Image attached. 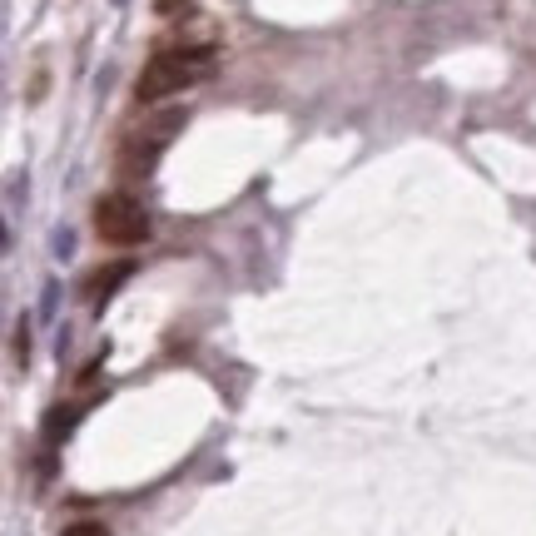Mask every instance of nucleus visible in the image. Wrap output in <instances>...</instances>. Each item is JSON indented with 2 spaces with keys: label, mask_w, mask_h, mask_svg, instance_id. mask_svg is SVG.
Returning a JSON list of instances; mask_svg holds the SVG:
<instances>
[{
  "label": "nucleus",
  "mask_w": 536,
  "mask_h": 536,
  "mask_svg": "<svg viewBox=\"0 0 536 536\" xmlns=\"http://www.w3.org/2000/svg\"><path fill=\"white\" fill-rule=\"evenodd\" d=\"M130 268L134 264H110V273H100V278L90 283V298H95V303H100V298H110V293H115V288L130 278Z\"/></svg>",
  "instance_id": "20e7f679"
},
{
  "label": "nucleus",
  "mask_w": 536,
  "mask_h": 536,
  "mask_svg": "<svg viewBox=\"0 0 536 536\" xmlns=\"http://www.w3.org/2000/svg\"><path fill=\"white\" fill-rule=\"evenodd\" d=\"M184 5H189V0H154L159 15H174V10H184Z\"/></svg>",
  "instance_id": "0eeeda50"
},
{
  "label": "nucleus",
  "mask_w": 536,
  "mask_h": 536,
  "mask_svg": "<svg viewBox=\"0 0 536 536\" xmlns=\"http://www.w3.org/2000/svg\"><path fill=\"white\" fill-rule=\"evenodd\" d=\"M184 130V110H164V115H144V125H134L125 139H120V174L125 179H144L154 174L164 144Z\"/></svg>",
  "instance_id": "f03ea898"
},
{
  "label": "nucleus",
  "mask_w": 536,
  "mask_h": 536,
  "mask_svg": "<svg viewBox=\"0 0 536 536\" xmlns=\"http://www.w3.org/2000/svg\"><path fill=\"white\" fill-rule=\"evenodd\" d=\"M209 70H214V50H209V45L159 50V55L144 65V75L134 80V100H139V105H159V100H169V95L209 80Z\"/></svg>",
  "instance_id": "f257e3e1"
},
{
  "label": "nucleus",
  "mask_w": 536,
  "mask_h": 536,
  "mask_svg": "<svg viewBox=\"0 0 536 536\" xmlns=\"http://www.w3.org/2000/svg\"><path fill=\"white\" fill-rule=\"evenodd\" d=\"M65 536H110V532H105L100 522H70V527H65Z\"/></svg>",
  "instance_id": "39448f33"
},
{
  "label": "nucleus",
  "mask_w": 536,
  "mask_h": 536,
  "mask_svg": "<svg viewBox=\"0 0 536 536\" xmlns=\"http://www.w3.org/2000/svg\"><path fill=\"white\" fill-rule=\"evenodd\" d=\"M70 249H75V234H70V229H65V234H55V254H60V259H65V254H70Z\"/></svg>",
  "instance_id": "423d86ee"
},
{
  "label": "nucleus",
  "mask_w": 536,
  "mask_h": 536,
  "mask_svg": "<svg viewBox=\"0 0 536 536\" xmlns=\"http://www.w3.org/2000/svg\"><path fill=\"white\" fill-rule=\"evenodd\" d=\"M95 234L105 244H144L149 214L134 194H105V199H95Z\"/></svg>",
  "instance_id": "7ed1b4c3"
}]
</instances>
